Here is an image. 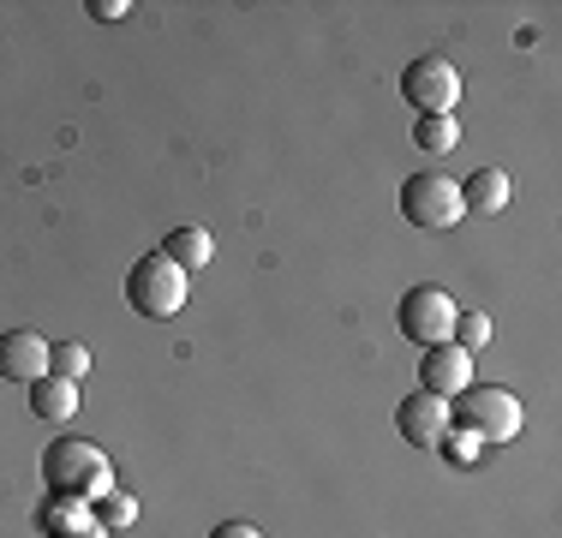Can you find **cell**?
<instances>
[{
    "label": "cell",
    "mask_w": 562,
    "mask_h": 538,
    "mask_svg": "<svg viewBox=\"0 0 562 538\" xmlns=\"http://www.w3.org/2000/svg\"><path fill=\"white\" fill-rule=\"evenodd\" d=\"M43 484L48 496H66V503H90L97 508L109 491H120L114 484V461L97 449L90 437H60L43 449Z\"/></svg>",
    "instance_id": "obj_1"
},
{
    "label": "cell",
    "mask_w": 562,
    "mask_h": 538,
    "mask_svg": "<svg viewBox=\"0 0 562 538\" xmlns=\"http://www.w3.org/2000/svg\"><path fill=\"white\" fill-rule=\"evenodd\" d=\"M520 425H527V407H520V395L503 383H467L461 395L449 401V430H467V437H479V442H515Z\"/></svg>",
    "instance_id": "obj_2"
},
{
    "label": "cell",
    "mask_w": 562,
    "mask_h": 538,
    "mask_svg": "<svg viewBox=\"0 0 562 538\" xmlns=\"http://www.w3.org/2000/svg\"><path fill=\"white\" fill-rule=\"evenodd\" d=\"M192 300V276L180 264H168L162 251H144L138 264L126 269V305L138 317H173Z\"/></svg>",
    "instance_id": "obj_3"
},
{
    "label": "cell",
    "mask_w": 562,
    "mask_h": 538,
    "mask_svg": "<svg viewBox=\"0 0 562 538\" xmlns=\"http://www.w3.org/2000/svg\"><path fill=\"white\" fill-rule=\"evenodd\" d=\"M401 215H407L413 227H425V234H443V227H454L467 215L461 180H449V173H437V168L407 173V180H401Z\"/></svg>",
    "instance_id": "obj_4"
},
{
    "label": "cell",
    "mask_w": 562,
    "mask_h": 538,
    "mask_svg": "<svg viewBox=\"0 0 562 538\" xmlns=\"http://www.w3.org/2000/svg\"><path fill=\"white\" fill-rule=\"evenodd\" d=\"M454 317H461V305H454L443 288H431V281L407 288V293H401V305H395V323H401V335H407L413 347L449 341V335H454Z\"/></svg>",
    "instance_id": "obj_5"
},
{
    "label": "cell",
    "mask_w": 562,
    "mask_h": 538,
    "mask_svg": "<svg viewBox=\"0 0 562 538\" xmlns=\"http://www.w3.org/2000/svg\"><path fill=\"white\" fill-rule=\"evenodd\" d=\"M401 97L407 108H419L425 114H454V102H461V72H454V60L443 54H419V60H407V72H401Z\"/></svg>",
    "instance_id": "obj_6"
},
{
    "label": "cell",
    "mask_w": 562,
    "mask_h": 538,
    "mask_svg": "<svg viewBox=\"0 0 562 538\" xmlns=\"http://www.w3.org/2000/svg\"><path fill=\"white\" fill-rule=\"evenodd\" d=\"M467 383H473V354H461L454 341H437V347H425V359H419V389H425V395H437V401H454Z\"/></svg>",
    "instance_id": "obj_7"
},
{
    "label": "cell",
    "mask_w": 562,
    "mask_h": 538,
    "mask_svg": "<svg viewBox=\"0 0 562 538\" xmlns=\"http://www.w3.org/2000/svg\"><path fill=\"white\" fill-rule=\"evenodd\" d=\"M48 347L55 341L36 329H0V377L31 389L36 377H48Z\"/></svg>",
    "instance_id": "obj_8"
},
{
    "label": "cell",
    "mask_w": 562,
    "mask_h": 538,
    "mask_svg": "<svg viewBox=\"0 0 562 538\" xmlns=\"http://www.w3.org/2000/svg\"><path fill=\"white\" fill-rule=\"evenodd\" d=\"M395 430L401 437L413 442V449H437V442H443V430H449V401H437V395H407L395 407Z\"/></svg>",
    "instance_id": "obj_9"
},
{
    "label": "cell",
    "mask_w": 562,
    "mask_h": 538,
    "mask_svg": "<svg viewBox=\"0 0 562 538\" xmlns=\"http://www.w3.org/2000/svg\"><path fill=\"white\" fill-rule=\"evenodd\" d=\"M36 527H43V538H109L97 527V508L66 503V496H48V503L36 508Z\"/></svg>",
    "instance_id": "obj_10"
},
{
    "label": "cell",
    "mask_w": 562,
    "mask_h": 538,
    "mask_svg": "<svg viewBox=\"0 0 562 538\" xmlns=\"http://www.w3.org/2000/svg\"><path fill=\"white\" fill-rule=\"evenodd\" d=\"M31 413L48 425H66L78 413V383H66V377H36L31 383Z\"/></svg>",
    "instance_id": "obj_11"
},
{
    "label": "cell",
    "mask_w": 562,
    "mask_h": 538,
    "mask_svg": "<svg viewBox=\"0 0 562 538\" xmlns=\"http://www.w3.org/2000/svg\"><path fill=\"white\" fill-rule=\"evenodd\" d=\"M162 258L180 264V269H204L210 258H216V239H210V227H173V234L162 239Z\"/></svg>",
    "instance_id": "obj_12"
},
{
    "label": "cell",
    "mask_w": 562,
    "mask_h": 538,
    "mask_svg": "<svg viewBox=\"0 0 562 538\" xmlns=\"http://www.w3.org/2000/svg\"><path fill=\"white\" fill-rule=\"evenodd\" d=\"M461 204L479 210V215L508 210V173H503V168H479L473 180H461Z\"/></svg>",
    "instance_id": "obj_13"
},
{
    "label": "cell",
    "mask_w": 562,
    "mask_h": 538,
    "mask_svg": "<svg viewBox=\"0 0 562 538\" xmlns=\"http://www.w3.org/2000/svg\"><path fill=\"white\" fill-rule=\"evenodd\" d=\"M413 144H419L425 156H449L454 144H461V126H454V114H425L419 126H413Z\"/></svg>",
    "instance_id": "obj_14"
},
{
    "label": "cell",
    "mask_w": 562,
    "mask_h": 538,
    "mask_svg": "<svg viewBox=\"0 0 562 538\" xmlns=\"http://www.w3.org/2000/svg\"><path fill=\"white\" fill-rule=\"evenodd\" d=\"M85 371H90V347H85V341H55V347H48V377L78 383Z\"/></svg>",
    "instance_id": "obj_15"
},
{
    "label": "cell",
    "mask_w": 562,
    "mask_h": 538,
    "mask_svg": "<svg viewBox=\"0 0 562 538\" xmlns=\"http://www.w3.org/2000/svg\"><path fill=\"white\" fill-rule=\"evenodd\" d=\"M138 520V496H126V491H109L97 503V527L102 533H120V527H132Z\"/></svg>",
    "instance_id": "obj_16"
},
{
    "label": "cell",
    "mask_w": 562,
    "mask_h": 538,
    "mask_svg": "<svg viewBox=\"0 0 562 538\" xmlns=\"http://www.w3.org/2000/svg\"><path fill=\"white\" fill-rule=\"evenodd\" d=\"M449 341L461 347V354L485 347V341H491V317H485V312H461V317H454V335H449Z\"/></svg>",
    "instance_id": "obj_17"
},
{
    "label": "cell",
    "mask_w": 562,
    "mask_h": 538,
    "mask_svg": "<svg viewBox=\"0 0 562 538\" xmlns=\"http://www.w3.org/2000/svg\"><path fill=\"white\" fill-rule=\"evenodd\" d=\"M437 449H443L449 467H473L479 461V437H467V430H443V442H437Z\"/></svg>",
    "instance_id": "obj_18"
},
{
    "label": "cell",
    "mask_w": 562,
    "mask_h": 538,
    "mask_svg": "<svg viewBox=\"0 0 562 538\" xmlns=\"http://www.w3.org/2000/svg\"><path fill=\"white\" fill-rule=\"evenodd\" d=\"M90 12H97L102 24H120V19H126V12H132V7H126V0H90Z\"/></svg>",
    "instance_id": "obj_19"
},
{
    "label": "cell",
    "mask_w": 562,
    "mask_h": 538,
    "mask_svg": "<svg viewBox=\"0 0 562 538\" xmlns=\"http://www.w3.org/2000/svg\"><path fill=\"white\" fill-rule=\"evenodd\" d=\"M210 538H263V533L251 527V520H222V527L210 533Z\"/></svg>",
    "instance_id": "obj_20"
}]
</instances>
